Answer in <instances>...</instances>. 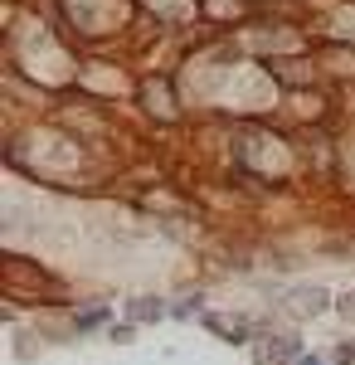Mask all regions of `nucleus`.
Listing matches in <instances>:
<instances>
[{"label":"nucleus","mask_w":355,"mask_h":365,"mask_svg":"<svg viewBox=\"0 0 355 365\" xmlns=\"http://www.w3.org/2000/svg\"><path fill=\"white\" fill-rule=\"evenodd\" d=\"M302 68H307L302 58H287V63H273V73H277V78H282V83H297V78H307Z\"/></svg>","instance_id":"nucleus-5"},{"label":"nucleus","mask_w":355,"mask_h":365,"mask_svg":"<svg viewBox=\"0 0 355 365\" xmlns=\"http://www.w3.org/2000/svg\"><path fill=\"white\" fill-rule=\"evenodd\" d=\"M205 322H210V331H219V336H244V322H229V317H205Z\"/></svg>","instance_id":"nucleus-4"},{"label":"nucleus","mask_w":355,"mask_h":365,"mask_svg":"<svg viewBox=\"0 0 355 365\" xmlns=\"http://www.w3.org/2000/svg\"><path fill=\"white\" fill-rule=\"evenodd\" d=\"M321 307H326V287H297V292L287 297V312H292V317H317Z\"/></svg>","instance_id":"nucleus-2"},{"label":"nucleus","mask_w":355,"mask_h":365,"mask_svg":"<svg viewBox=\"0 0 355 365\" xmlns=\"http://www.w3.org/2000/svg\"><path fill=\"white\" fill-rule=\"evenodd\" d=\"M5 287L10 292H25V287H58L49 273H39V268H25V258H10L5 263Z\"/></svg>","instance_id":"nucleus-1"},{"label":"nucleus","mask_w":355,"mask_h":365,"mask_svg":"<svg viewBox=\"0 0 355 365\" xmlns=\"http://www.w3.org/2000/svg\"><path fill=\"white\" fill-rule=\"evenodd\" d=\"M336 365H355V346H341L336 351Z\"/></svg>","instance_id":"nucleus-8"},{"label":"nucleus","mask_w":355,"mask_h":365,"mask_svg":"<svg viewBox=\"0 0 355 365\" xmlns=\"http://www.w3.org/2000/svg\"><path fill=\"white\" fill-rule=\"evenodd\" d=\"M302 365H317V361H302Z\"/></svg>","instance_id":"nucleus-9"},{"label":"nucleus","mask_w":355,"mask_h":365,"mask_svg":"<svg viewBox=\"0 0 355 365\" xmlns=\"http://www.w3.org/2000/svg\"><path fill=\"white\" fill-rule=\"evenodd\" d=\"M132 317H137V322H156V317H161V302H151V297H141L137 307H132Z\"/></svg>","instance_id":"nucleus-6"},{"label":"nucleus","mask_w":355,"mask_h":365,"mask_svg":"<svg viewBox=\"0 0 355 365\" xmlns=\"http://www.w3.org/2000/svg\"><path fill=\"white\" fill-rule=\"evenodd\" d=\"M141 103H146L156 117H170V113H175V98H170V83H165V78H151V83L141 88Z\"/></svg>","instance_id":"nucleus-3"},{"label":"nucleus","mask_w":355,"mask_h":365,"mask_svg":"<svg viewBox=\"0 0 355 365\" xmlns=\"http://www.w3.org/2000/svg\"><path fill=\"white\" fill-rule=\"evenodd\" d=\"M336 312H341V317H346V322H355V292H346V297H341V302H336Z\"/></svg>","instance_id":"nucleus-7"}]
</instances>
